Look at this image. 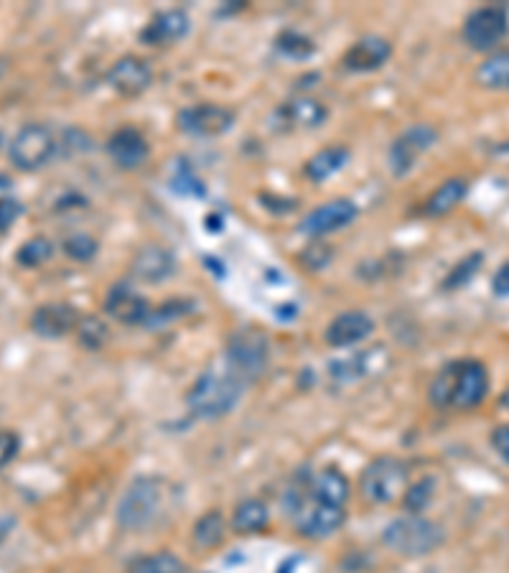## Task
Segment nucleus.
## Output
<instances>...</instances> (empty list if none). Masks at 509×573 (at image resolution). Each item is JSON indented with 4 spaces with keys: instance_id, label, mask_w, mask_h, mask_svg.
<instances>
[{
    "instance_id": "obj_1",
    "label": "nucleus",
    "mask_w": 509,
    "mask_h": 573,
    "mask_svg": "<svg viewBox=\"0 0 509 573\" xmlns=\"http://www.w3.org/2000/svg\"><path fill=\"white\" fill-rule=\"evenodd\" d=\"M489 395V372L479 360L448 362L428 388V400L438 411H474Z\"/></svg>"
},
{
    "instance_id": "obj_2",
    "label": "nucleus",
    "mask_w": 509,
    "mask_h": 573,
    "mask_svg": "<svg viewBox=\"0 0 509 573\" xmlns=\"http://www.w3.org/2000/svg\"><path fill=\"white\" fill-rule=\"evenodd\" d=\"M176 489L163 477H138L118 502V525L123 530H148L166 520L174 507Z\"/></svg>"
},
{
    "instance_id": "obj_3",
    "label": "nucleus",
    "mask_w": 509,
    "mask_h": 573,
    "mask_svg": "<svg viewBox=\"0 0 509 573\" xmlns=\"http://www.w3.org/2000/svg\"><path fill=\"white\" fill-rule=\"evenodd\" d=\"M245 388V382L230 370H207L186 393V405H189L191 416L202 418V421H219V418L230 416L240 405Z\"/></svg>"
},
{
    "instance_id": "obj_4",
    "label": "nucleus",
    "mask_w": 509,
    "mask_h": 573,
    "mask_svg": "<svg viewBox=\"0 0 509 573\" xmlns=\"http://www.w3.org/2000/svg\"><path fill=\"white\" fill-rule=\"evenodd\" d=\"M308 482V479H306ZM286 512L293 517L298 533L308 540H326L344 528L347 510L336 505L311 500L306 484H296V489L286 492Z\"/></svg>"
},
{
    "instance_id": "obj_5",
    "label": "nucleus",
    "mask_w": 509,
    "mask_h": 573,
    "mask_svg": "<svg viewBox=\"0 0 509 573\" xmlns=\"http://www.w3.org/2000/svg\"><path fill=\"white\" fill-rule=\"evenodd\" d=\"M443 528L423 515H403L382 530V543L405 558L431 556L443 545Z\"/></svg>"
},
{
    "instance_id": "obj_6",
    "label": "nucleus",
    "mask_w": 509,
    "mask_h": 573,
    "mask_svg": "<svg viewBox=\"0 0 509 573\" xmlns=\"http://www.w3.org/2000/svg\"><path fill=\"white\" fill-rule=\"evenodd\" d=\"M408 489V467L398 456H377L359 477V492L370 505H390Z\"/></svg>"
},
{
    "instance_id": "obj_7",
    "label": "nucleus",
    "mask_w": 509,
    "mask_h": 573,
    "mask_svg": "<svg viewBox=\"0 0 509 573\" xmlns=\"http://www.w3.org/2000/svg\"><path fill=\"white\" fill-rule=\"evenodd\" d=\"M270 365V342L260 329H240L227 344V370L242 382H252L265 375Z\"/></svg>"
},
{
    "instance_id": "obj_8",
    "label": "nucleus",
    "mask_w": 509,
    "mask_h": 573,
    "mask_svg": "<svg viewBox=\"0 0 509 573\" xmlns=\"http://www.w3.org/2000/svg\"><path fill=\"white\" fill-rule=\"evenodd\" d=\"M56 138L46 125H23L11 138L8 158L18 171H39L54 158Z\"/></svg>"
},
{
    "instance_id": "obj_9",
    "label": "nucleus",
    "mask_w": 509,
    "mask_h": 573,
    "mask_svg": "<svg viewBox=\"0 0 509 573\" xmlns=\"http://www.w3.org/2000/svg\"><path fill=\"white\" fill-rule=\"evenodd\" d=\"M464 41L474 51H492L507 39L509 13L504 6H482L471 11L464 21Z\"/></svg>"
},
{
    "instance_id": "obj_10",
    "label": "nucleus",
    "mask_w": 509,
    "mask_h": 573,
    "mask_svg": "<svg viewBox=\"0 0 509 573\" xmlns=\"http://www.w3.org/2000/svg\"><path fill=\"white\" fill-rule=\"evenodd\" d=\"M436 141L438 133L431 125H410L408 130H403L390 146V156H387L392 176H398V179L408 176L415 169V163L423 158V153L431 151Z\"/></svg>"
},
{
    "instance_id": "obj_11",
    "label": "nucleus",
    "mask_w": 509,
    "mask_h": 573,
    "mask_svg": "<svg viewBox=\"0 0 509 573\" xmlns=\"http://www.w3.org/2000/svg\"><path fill=\"white\" fill-rule=\"evenodd\" d=\"M181 133L191 138H217L232 130L235 125V113L230 107L214 105V102H202V105L184 107L176 118Z\"/></svg>"
},
{
    "instance_id": "obj_12",
    "label": "nucleus",
    "mask_w": 509,
    "mask_h": 573,
    "mask_svg": "<svg viewBox=\"0 0 509 573\" xmlns=\"http://www.w3.org/2000/svg\"><path fill=\"white\" fill-rule=\"evenodd\" d=\"M390 362V354L385 347H367L357 349V352L339 357V360L329 362V375L331 380L339 385H352V382L367 380V377L382 372Z\"/></svg>"
},
{
    "instance_id": "obj_13",
    "label": "nucleus",
    "mask_w": 509,
    "mask_h": 573,
    "mask_svg": "<svg viewBox=\"0 0 509 573\" xmlns=\"http://www.w3.org/2000/svg\"><path fill=\"white\" fill-rule=\"evenodd\" d=\"M105 314L110 316L112 321L125 326H143L151 316L153 306L143 293L135 291L130 283H115L110 286L105 296V304H102Z\"/></svg>"
},
{
    "instance_id": "obj_14",
    "label": "nucleus",
    "mask_w": 509,
    "mask_h": 573,
    "mask_svg": "<svg viewBox=\"0 0 509 573\" xmlns=\"http://www.w3.org/2000/svg\"><path fill=\"white\" fill-rule=\"evenodd\" d=\"M357 214L359 209L354 202L334 199V202H326L316 207L314 212H308L301 220V225H298V232L306 237H326L331 232H339L347 225H352L357 220Z\"/></svg>"
},
{
    "instance_id": "obj_15",
    "label": "nucleus",
    "mask_w": 509,
    "mask_h": 573,
    "mask_svg": "<svg viewBox=\"0 0 509 573\" xmlns=\"http://www.w3.org/2000/svg\"><path fill=\"white\" fill-rule=\"evenodd\" d=\"M82 319L79 309L67 301H54V304H41L31 314V329L44 339H62L67 334L77 332V324Z\"/></svg>"
},
{
    "instance_id": "obj_16",
    "label": "nucleus",
    "mask_w": 509,
    "mask_h": 573,
    "mask_svg": "<svg viewBox=\"0 0 509 573\" xmlns=\"http://www.w3.org/2000/svg\"><path fill=\"white\" fill-rule=\"evenodd\" d=\"M392 57L390 41L382 39V36H364V39L354 41L342 57V67L347 72L354 74H367L377 72V69L385 67Z\"/></svg>"
},
{
    "instance_id": "obj_17",
    "label": "nucleus",
    "mask_w": 509,
    "mask_h": 573,
    "mask_svg": "<svg viewBox=\"0 0 509 573\" xmlns=\"http://www.w3.org/2000/svg\"><path fill=\"white\" fill-rule=\"evenodd\" d=\"M107 82L118 95L138 97L153 85V69L140 57H123L112 64Z\"/></svg>"
},
{
    "instance_id": "obj_18",
    "label": "nucleus",
    "mask_w": 509,
    "mask_h": 573,
    "mask_svg": "<svg viewBox=\"0 0 509 573\" xmlns=\"http://www.w3.org/2000/svg\"><path fill=\"white\" fill-rule=\"evenodd\" d=\"M191 21L186 11L181 8H171V11H161L146 23V29L140 31V41L148 46H174L189 34Z\"/></svg>"
},
{
    "instance_id": "obj_19",
    "label": "nucleus",
    "mask_w": 509,
    "mask_h": 573,
    "mask_svg": "<svg viewBox=\"0 0 509 573\" xmlns=\"http://www.w3.org/2000/svg\"><path fill=\"white\" fill-rule=\"evenodd\" d=\"M148 153H151V146H148L146 135L130 125L115 130L107 141V156L118 163L120 169H138L146 163Z\"/></svg>"
},
{
    "instance_id": "obj_20",
    "label": "nucleus",
    "mask_w": 509,
    "mask_h": 573,
    "mask_svg": "<svg viewBox=\"0 0 509 573\" xmlns=\"http://www.w3.org/2000/svg\"><path fill=\"white\" fill-rule=\"evenodd\" d=\"M372 332H375V321L370 316L364 311H347L326 326V344L334 349L357 347L364 339L372 337Z\"/></svg>"
},
{
    "instance_id": "obj_21",
    "label": "nucleus",
    "mask_w": 509,
    "mask_h": 573,
    "mask_svg": "<svg viewBox=\"0 0 509 573\" xmlns=\"http://www.w3.org/2000/svg\"><path fill=\"white\" fill-rule=\"evenodd\" d=\"M133 276L143 283H161L176 273V255L161 245H148L133 258Z\"/></svg>"
},
{
    "instance_id": "obj_22",
    "label": "nucleus",
    "mask_w": 509,
    "mask_h": 573,
    "mask_svg": "<svg viewBox=\"0 0 509 573\" xmlns=\"http://www.w3.org/2000/svg\"><path fill=\"white\" fill-rule=\"evenodd\" d=\"M306 487H308L311 500L324 502V505L344 507L347 505L349 495H352V484H349L347 474L339 472V469H334V467L321 469V472L311 474Z\"/></svg>"
},
{
    "instance_id": "obj_23",
    "label": "nucleus",
    "mask_w": 509,
    "mask_h": 573,
    "mask_svg": "<svg viewBox=\"0 0 509 573\" xmlns=\"http://www.w3.org/2000/svg\"><path fill=\"white\" fill-rule=\"evenodd\" d=\"M275 118L280 123H286L288 128H301V130H314L321 128L329 118V110L321 105L314 97H296V100L280 105L278 115Z\"/></svg>"
},
{
    "instance_id": "obj_24",
    "label": "nucleus",
    "mask_w": 509,
    "mask_h": 573,
    "mask_svg": "<svg viewBox=\"0 0 509 573\" xmlns=\"http://www.w3.org/2000/svg\"><path fill=\"white\" fill-rule=\"evenodd\" d=\"M466 194H469V181H466L464 176H451V179L443 181V184L433 191L431 197L426 199L420 214L428 217V220H441V217L451 214L461 202H464Z\"/></svg>"
},
{
    "instance_id": "obj_25",
    "label": "nucleus",
    "mask_w": 509,
    "mask_h": 573,
    "mask_svg": "<svg viewBox=\"0 0 509 573\" xmlns=\"http://www.w3.org/2000/svg\"><path fill=\"white\" fill-rule=\"evenodd\" d=\"M270 523V510L263 500L258 497H250V500H242L240 505L232 512V530L237 535H255L263 533Z\"/></svg>"
},
{
    "instance_id": "obj_26",
    "label": "nucleus",
    "mask_w": 509,
    "mask_h": 573,
    "mask_svg": "<svg viewBox=\"0 0 509 573\" xmlns=\"http://www.w3.org/2000/svg\"><path fill=\"white\" fill-rule=\"evenodd\" d=\"M349 158H352L349 148L329 146V148H324V151L316 153V156L308 158L303 171H306V176L311 181H326V179H331V176L339 174V171H342L349 163Z\"/></svg>"
},
{
    "instance_id": "obj_27",
    "label": "nucleus",
    "mask_w": 509,
    "mask_h": 573,
    "mask_svg": "<svg viewBox=\"0 0 509 573\" xmlns=\"http://www.w3.org/2000/svg\"><path fill=\"white\" fill-rule=\"evenodd\" d=\"M476 82L484 90L509 92V49H499L484 59L476 69Z\"/></svg>"
},
{
    "instance_id": "obj_28",
    "label": "nucleus",
    "mask_w": 509,
    "mask_h": 573,
    "mask_svg": "<svg viewBox=\"0 0 509 573\" xmlns=\"http://www.w3.org/2000/svg\"><path fill=\"white\" fill-rule=\"evenodd\" d=\"M224 535H227V525H224L222 512L217 510L199 517L194 523V530H191V540H194L196 548H202V551H212V548L222 545Z\"/></svg>"
},
{
    "instance_id": "obj_29",
    "label": "nucleus",
    "mask_w": 509,
    "mask_h": 573,
    "mask_svg": "<svg viewBox=\"0 0 509 573\" xmlns=\"http://www.w3.org/2000/svg\"><path fill=\"white\" fill-rule=\"evenodd\" d=\"M128 573H186V563L174 553L161 551L128 563Z\"/></svg>"
},
{
    "instance_id": "obj_30",
    "label": "nucleus",
    "mask_w": 509,
    "mask_h": 573,
    "mask_svg": "<svg viewBox=\"0 0 509 573\" xmlns=\"http://www.w3.org/2000/svg\"><path fill=\"white\" fill-rule=\"evenodd\" d=\"M436 477H423L413 484V487L405 489L403 495V507L410 512V515H420L431 507L433 497H436Z\"/></svg>"
},
{
    "instance_id": "obj_31",
    "label": "nucleus",
    "mask_w": 509,
    "mask_h": 573,
    "mask_svg": "<svg viewBox=\"0 0 509 573\" xmlns=\"http://www.w3.org/2000/svg\"><path fill=\"white\" fill-rule=\"evenodd\" d=\"M482 265H484V253H469L461 263H456L454 268H451V273H448L446 278H443V291H459V288L469 286Z\"/></svg>"
},
{
    "instance_id": "obj_32",
    "label": "nucleus",
    "mask_w": 509,
    "mask_h": 573,
    "mask_svg": "<svg viewBox=\"0 0 509 573\" xmlns=\"http://www.w3.org/2000/svg\"><path fill=\"white\" fill-rule=\"evenodd\" d=\"M54 255V242L49 237H31L18 248L16 253V263L23 265V268H39L46 260Z\"/></svg>"
},
{
    "instance_id": "obj_33",
    "label": "nucleus",
    "mask_w": 509,
    "mask_h": 573,
    "mask_svg": "<svg viewBox=\"0 0 509 573\" xmlns=\"http://www.w3.org/2000/svg\"><path fill=\"white\" fill-rule=\"evenodd\" d=\"M189 311H191L189 301H179V298H176V301H166V304L161 306H153L151 316H148V321L143 326H146V329H166V326L184 319Z\"/></svg>"
},
{
    "instance_id": "obj_34",
    "label": "nucleus",
    "mask_w": 509,
    "mask_h": 573,
    "mask_svg": "<svg viewBox=\"0 0 509 573\" xmlns=\"http://www.w3.org/2000/svg\"><path fill=\"white\" fill-rule=\"evenodd\" d=\"M110 332H107V324L97 316H82L77 324V339L82 347L87 349H100L107 342Z\"/></svg>"
},
{
    "instance_id": "obj_35",
    "label": "nucleus",
    "mask_w": 509,
    "mask_h": 573,
    "mask_svg": "<svg viewBox=\"0 0 509 573\" xmlns=\"http://www.w3.org/2000/svg\"><path fill=\"white\" fill-rule=\"evenodd\" d=\"M275 46H278L280 54H286V57L291 59H306L316 51L314 41L308 39V36L298 34V31H283V34L278 36V41H275Z\"/></svg>"
},
{
    "instance_id": "obj_36",
    "label": "nucleus",
    "mask_w": 509,
    "mask_h": 573,
    "mask_svg": "<svg viewBox=\"0 0 509 573\" xmlns=\"http://www.w3.org/2000/svg\"><path fill=\"white\" fill-rule=\"evenodd\" d=\"M64 253L72 260L87 263V260H92L97 255V242L92 240L90 235H72L64 242Z\"/></svg>"
},
{
    "instance_id": "obj_37",
    "label": "nucleus",
    "mask_w": 509,
    "mask_h": 573,
    "mask_svg": "<svg viewBox=\"0 0 509 573\" xmlns=\"http://www.w3.org/2000/svg\"><path fill=\"white\" fill-rule=\"evenodd\" d=\"M21 451V439L16 431H0V469H6Z\"/></svg>"
},
{
    "instance_id": "obj_38",
    "label": "nucleus",
    "mask_w": 509,
    "mask_h": 573,
    "mask_svg": "<svg viewBox=\"0 0 509 573\" xmlns=\"http://www.w3.org/2000/svg\"><path fill=\"white\" fill-rule=\"evenodd\" d=\"M174 189L176 191H184V186H189V191L186 194H196V197H204L207 194V189H204V184L199 179H196V174L191 169H179L174 176Z\"/></svg>"
},
{
    "instance_id": "obj_39",
    "label": "nucleus",
    "mask_w": 509,
    "mask_h": 573,
    "mask_svg": "<svg viewBox=\"0 0 509 573\" xmlns=\"http://www.w3.org/2000/svg\"><path fill=\"white\" fill-rule=\"evenodd\" d=\"M23 214V204L18 199H6L0 202V232H8V227L18 220Z\"/></svg>"
},
{
    "instance_id": "obj_40",
    "label": "nucleus",
    "mask_w": 509,
    "mask_h": 573,
    "mask_svg": "<svg viewBox=\"0 0 509 573\" xmlns=\"http://www.w3.org/2000/svg\"><path fill=\"white\" fill-rule=\"evenodd\" d=\"M492 449L497 451V456L502 461H507L509 464V423H502V426H497L492 431Z\"/></svg>"
},
{
    "instance_id": "obj_41",
    "label": "nucleus",
    "mask_w": 509,
    "mask_h": 573,
    "mask_svg": "<svg viewBox=\"0 0 509 573\" xmlns=\"http://www.w3.org/2000/svg\"><path fill=\"white\" fill-rule=\"evenodd\" d=\"M492 293L497 298H509V260L497 270V273H494Z\"/></svg>"
},
{
    "instance_id": "obj_42",
    "label": "nucleus",
    "mask_w": 509,
    "mask_h": 573,
    "mask_svg": "<svg viewBox=\"0 0 509 573\" xmlns=\"http://www.w3.org/2000/svg\"><path fill=\"white\" fill-rule=\"evenodd\" d=\"M311 255V263L306 265L308 270H319V268H324L326 263H329V258H331V250H329V245H314V248H308L306 253H303V258H308Z\"/></svg>"
},
{
    "instance_id": "obj_43",
    "label": "nucleus",
    "mask_w": 509,
    "mask_h": 573,
    "mask_svg": "<svg viewBox=\"0 0 509 573\" xmlns=\"http://www.w3.org/2000/svg\"><path fill=\"white\" fill-rule=\"evenodd\" d=\"M13 197V179L6 174H0V202Z\"/></svg>"
},
{
    "instance_id": "obj_44",
    "label": "nucleus",
    "mask_w": 509,
    "mask_h": 573,
    "mask_svg": "<svg viewBox=\"0 0 509 573\" xmlns=\"http://www.w3.org/2000/svg\"><path fill=\"white\" fill-rule=\"evenodd\" d=\"M499 405H502V411H509V388L504 390L502 398H499Z\"/></svg>"
},
{
    "instance_id": "obj_45",
    "label": "nucleus",
    "mask_w": 509,
    "mask_h": 573,
    "mask_svg": "<svg viewBox=\"0 0 509 573\" xmlns=\"http://www.w3.org/2000/svg\"><path fill=\"white\" fill-rule=\"evenodd\" d=\"M6 535H8V523L6 520H0V543L6 540Z\"/></svg>"
},
{
    "instance_id": "obj_46",
    "label": "nucleus",
    "mask_w": 509,
    "mask_h": 573,
    "mask_svg": "<svg viewBox=\"0 0 509 573\" xmlns=\"http://www.w3.org/2000/svg\"><path fill=\"white\" fill-rule=\"evenodd\" d=\"M3 72H6V67H3V64H0V74H3Z\"/></svg>"
}]
</instances>
